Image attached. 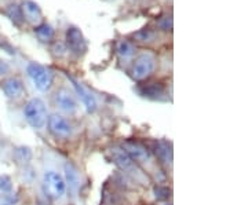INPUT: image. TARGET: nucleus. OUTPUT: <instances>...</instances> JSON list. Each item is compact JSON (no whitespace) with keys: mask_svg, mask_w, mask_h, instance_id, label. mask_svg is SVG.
I'll list each match as a JSON object with an SVG mask.
<instances>
[{"mask_svg":"<svg viewBox=\"0 0 248 205\" xmlns=\"http://www.w3.org/2000/svg\"><path fill=\"white\" fill-rule=\"evenodd\" d=\"M24 117L33 130H43L47 124V109L40 98H32L24 107Z\"/></svg>","mask_w":248,"mask_h":205,"instance_id":"nucleus-1","label":"nucleus"},{"mask_svg":"<svg viewBox=\"0 0 248 205\" xmlns=\"http://www.w3.org/2000/svg\"><path fill=\"white\" fill-rule=\"evenodd\" d=\"M28 76L31 77L32 83L35 84V87L39 91H48L50 87L53 86L54 73L50 68H47L45 65H40L37 62L28 63Z\"/></svg>","mask_w":248,"mask_h":205,"instance_id":"nucleus-2","label":"nucleus"},{"mask_svg":"<svg viewBox=\"0 0 248 205\" xmlns=\"http://www.w3.org/2000/svg\"><path fill=\"white\" fill-rule=\"evenodd\" d=\"M66 182L61 174L57 171H47L43 176V190L45 194L51 200H61L66 194Z\"/></svg>","mask_w":248,"mask_h":205,"instance_id":"nucleus-3","label":"nucleus"},{"mask_svg":"<svg viewBox=\"0 0 248 205\" xmlns=\"http://www.w3.org/2000/svg\"><path fill=\"white\" fill-rule=\"evenodd\" d=\"M123 149L128 153V156L133 159L137 165H141L145 170L148 168L149 171L156 167V162L153 160L151 152L142 143L135 142V141H127V142H124Z\"/></svg>","mask_w":248,"mask_h":205,"instance_id":"nucleus-4","label":"nucleus"},{"mask_svg":"<svg viewBox=\"0 0 248 205\" xmlns=\"http://www.w3.org/2000/svg\"><path fill=\"white\" fill-rule=\"evenodd\" d=\"M156 68V55L151 51H142L133 63V77L137 81L148 79Z\"/></svg>","mask_w":248,"mask_h":205,"instance_id":"nucleus-5","label":"nucleus"},{"mask_svg":"<svg viewBox=\"0 0 248 205\" xmlns=\"http://www.w3.org/2000/svg\"><path fill=\"white\" fill-rule=\"evenodd\" d=\"M110 156H112V160L115 162L116 165L120 168V170L131 175L133 178H135L137 180H142L143 178V174H142L138 165L134 162V160L128 156V153L124 150L123 147H113L110 150Z\"/></svg>","mask_w":248,"mask_h":205,"instance_id":"nucleus-6","label":"nucleus"},{"mask_svg":"<svg viewBox=\"0 0 248 205\" xmlns=\"http://www.w3.org/2000/svg\"><path fill=\"white\" fill-rule=\"evenodd\" d=\"M47 125H48L50 132L55 138L66 139L73 134V127L69 123V120L65 118L62 115H58V113H54L47 118Z\"/></svg>","mask_w":248,"mask_h":205,"instance_id":"nucleus-7","label":"nucleus"},{"mask_svg":"<svg viewBox=\"0 0 248 205\" xmlns=\"http://www.w3.org/2000/svg\"><path fill=\"white\" fill-rule=\"evenodd\" d=\"M65 40H66V47L73 54L80 55V54H84L87 51V42H86L84 36L81 33V30L78 29V28H68Z\"/></svg>","mask_w":248,"mask_h":205,"instance_id":"nucleus-8","label":"nucleus"},{"mask_svg":"<svg viewBox=\"0 0 248 205\" xmlns=\"http://www.w3.org/2000/svg\"><path fill=\"white\" fill-rule=\"evenodd\" d=\"M55 103H57L60 110H62L63 113H68V115L76 113L78 109H79V105H78V101L75 98V95L66 88H60L57 91Z\"/></svg>","mask_w":248,"mask_h":205,"instance_id":"nucleus-9","label":"nucleus"},{"mask_svg":"<svg viewBox=\"0 0 248 205\" xmlns=\"http://www.w3.org/2000/svg\"><path fill=\"white\" fill-rule=\"evenodd\" d=\"M1 89L6 94V97L13 101L22 98L24 92H25V87L22 80L17 77V76H10L6 80L1 83Z\"/></svg>","mask_w":248,"mask_h":205,"instance_id":"nucleus-10","label":"nucleus"},{"mask_svg":"<svg viewBox=\"0 0 248 205\" xmlns=\"http://www.w3.org/2000/svg\"><path fill=\"white\" fill-rule=\"evenodd\" d=\"M21 11H22L24 21L27 19L29 24L37 27V25H40L43 22L42 9L39 7V4H36L33 0H24L22 6H21Z\"/></svg>","mask_w":248,"mask_h":205,"instance_id":"nucleus-11","label":"nucleus"},{"mask_svg":"<svg viewBox=\"0 0 248 205\" xmlns=\"http://www.w3.org/2000/svg\"><path fill=\"white\" fill-rule=\"evenodd\" d=\"M69 80L72 81L73 87L76 89V94H78L79 98L81 99V102H83V105L86 107V110L90 112V113L95 112V109H97V99H95V97L90 92L89 89L84 88L79 81H76L75 79H72V77H69Z\"/></svg>","mask_w":248,"mask_h":205,"instance_id":"nucleus-12","label":"nucleus"},{"mask_svg":"<svg viewBox=\"0 0 248 205\" xmlns=\"http://www.w3.org/2000/svg\"><path fill=\"white\" fill-rule=\"evenodd\" d=\"M140 95L148 99H164L167 95L166 87L161 83H149L138 88Z\"/></svg>","mask_w":248,"mask_h":205,"instance_id":"nucleus-13","label":"nucleus"},{"mask_svg":"<svg viewBox=\"0 0 248 205\" xmlns=\"http://www.w3.org/2000/svg\"><path fill=\"white\" fill-rule=\"evenodd\" d=\"M65 174H66V186H69L71 190L76 191L80 188V174L78 168L73 164H65Z\"/></svg>","mask_w":248,"mask_h":205,"instance_id":"nucleus-14","label":"nucleus"},{"mask_svg":"<svg viewBox=\"0 0 248 205\" xmlns=\"http://www.w3.org/2000/svg\"><path fill=\"white\" fill-rule=\"evenodd\" d=\"M35 35L37 36V39L43 43H50L53 42L55 37V30L54 28L47 24V22H42L40 25L35 27Z\"/></svg>","mask_w":248,"mask_h":205,"instance_id":"nucleus-15","label":"nucleus"},{"mask_svg":"<svg viewBox=\"0 0 248 205\" xmlns=\"http://www.w3.org/2000/svg\"><path fill=\"white\" fill-rule=\"evenodd\" d=\"M116 51L122 61H130L135 54V47L128 40H120L116 45Z\"/></svg>","mask_w":248,"mask_h":205,"instance_id":"nucleus-16","label":"nucleus"},{"mask_svg":"<svg viewBox=\"0 0 248 205\" xmlns=\"http://www.w3.org/2000/svg\"><path fill=\"white\" fill-rule=\"evenodd\" d=\"M134 39H135V42L142 43V44H151L153 42H156L157 32L153 29H149V28H143L137 33H134Z\"/></svg>","mask_w":248,"mask_h":205,"instance_id":"nucleus-17","label":"nucleus"},{"mask_svg":"<svg viewBox=\"0 0 248 205\" xmlns=\"http://www.w3.org/2000/svg\"><path fill=\"white\" fill-rule=\"evenodd\" d=\"M6 15L16 24V25H22L24 22V17H22V11H21V6H18L16 3H10L9 6H6L4 10Z\"/></svg>","mask_w":248,"mask_h":205,"instance_id":"nucleus-18","label":"nucleus"},{"mask_svg":"<svg viewBox=\"0 0 248 205\" xmlns=\"http://www.w3.org/2000/svg\"><path fill=\"white\" fill-rule=\"evenodd\" d=\"M156 156L157 159L161 160L166 164H171L172 161V152L171 147H169V145L166 142H157L156 143Z\"/></svg>","mask_w":248,"mask_h":205,"instance_id":"nucleus-19","label":"nucleus"},{"mask_svg":"<svg viewBox=\"0 0 248 205\" xmlns=\"http://www.w3.org/2000/svg\"><path fill=\"white\" fill-rule=\"evenodd\" d=\"M16 157L21 162H28L32 159V152H31L29 147H18L17 150H16Z\"/></svg>","mask_w":248,"mask_h":205,"instance_id":"nucleus-20","label":"nucleus"},{"mask_svg":"<svg viewBox=\"0 0 248 205\" xmlns=\"http://www.w3.org/2000/svg\"><path fill=\"white\" fill-rule=\"evenodd\" d=\"M153 191H155V196H156L157 200H169L171 197V190L169 188H166V186H161V185L155 186Z\"/></svg>","mask_w":248,"mask_h":205,"instance_id":"nucleus-21","label":"nucleus"},{"mask_svg":"<svg viewBox=\"0 0 248 205\" xmlns=\"http://www.w3.org/2000/svg\"><path fill=\"white\" fill-rule=\"evenodd\" d=\"M19 198L14 193H4L0 197V205H17Z\"/></svg>","mask_w":248,"mask_h":205,"instance_id":"nucleus-22","label":"nucleus"},{"mask_svg":"<svg viewBox=\"0 0 248 205\" xmlns=\"http://www.w3.org/2000/svg\"><path fill=\"white\" fill-rule=\"evenodd\" d=\"M157 27L164 32H171V29H172V18H171V15L160 18L159 22H157Z\"/></svg>","mask_w":248,"mask_h":205,"instance_id":"nucleus-23","label":"nucleus"},{"mask_svg":"<svg viewBox=\"0 0 248 205\" xmlns=\"http://www.w3.org/2000/svg\"><path fill=\"white\" fill-rule=\"evenodd\" d=\"M13 189V185H11V179L9 176H0V190L3 193H10Z\"/></svg>","mask_w":248,"mask_h":205,"instance_id":"nucleus-24","label":"nucleus"},{"mask_svg":"<svg viewBox=\"0 0 248 205\" xmlns=\"http://www.w3.org/2000/svg\"><path fill=\"white\" fill-rule=\"evenodd\" d=\"M10 72H11V66L7 61L4 59H0V77H6L9 76Z\"/></svg>","mask_w":248,"mask_h":205,"instance_id":"nucleus-25","label":"nucleus"},{"mask_svg":"<svg viewBox=\"0 0 248 205\" xmlns=\"http://www.w3.org/2000/svg\"><path fill=\"white\" fill-rule=\"evenodd\" d=\"M0 47H1V48H3V47H4V48H9L10 53H13V50L10 48V45L6 43V40H4V39H3L1 36H0Z\"/></svg>","mask_w":248,"mask_h":205,"instance_id":"nucleus-26","label":"nucleus"},{"mask_svg":"<svg viewBox=\"0 0 248 205\" xmlns=\"http://www.w3.org/2000/svg\"><path fill=\"white\" fill-rule=\"evenodd\" d=\"M164 205H171V204H164Z\"/></svg>","mask_w":248,"mask_h":205,"instance_id":"nucleus-27","label":"nucleus"}]
</instances>
